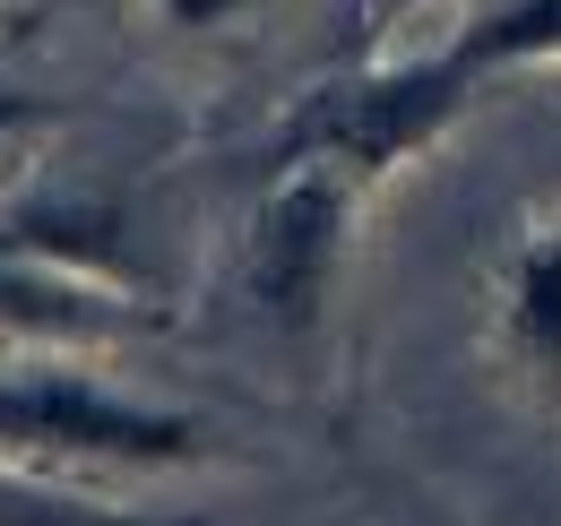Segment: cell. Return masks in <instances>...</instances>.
<instances>
[{
  "mask_svg": "<svg viewBox=\"0 0 561 526\" xmlns=\"http://www.w3.org/2000/svg\"><path fill=\"white\" fill-rule=\"evenodd\" d=\"M467 78L476 69L449 53V61H423V69H380V78L329 87L294 122V147L337 164V173H389V164H407L415 147H432L467 113Z\"/></svg>",
  "mask_w": 561,
  "mask_h": 526,
  "instance_id": "cell-1",
  "label": "cell"
},
{
  "mask_svg": "<svg viewBox=\"0 0 561 526\" xmlns=\"http://www.w3.org/2000/svg\"><path fill=\"white\" fill-rule=\"evenodd\" d=\"M0 449H61V458H191L199 432L182 414H147L130 397H104L87 380H0Z\"/></svg>",
  "mask_w": 561,
  "mask_h": 526,
  "instance_id": "cell-2",
  "label": "cell"
},
{
  "mask_svg": "<svg viewBox=\"0 0 561 526\" xmlns=\"http://www.w3.org/2000/svg\"><path fill=\"white\" fill-rule=\"evenodd\" d=\"M337 242H346V173L302 156L285 173L260 225H251V294L277 311L285 329H302L329 294V267H337Z\"/></svg>",
  "mask_w": 561,
  "mask_h": 526,
  "instance_id": "cell-3",
  "label": "cell"
},
{
  "mask_svg": "<svg viewBox=\"0 0 561 526\" xmlns=\"http://www.w3.org/2000/svg\"><path fill=\"white\" fill-rule=\"evenodd\" d=\"M510 345L536 371H561V225L536 233L510 267Z\"/></svg>",
  "mask_w": 561,
  "mask_h": 526,
  "instance_id": "cell-4",
  "label": "cell"
},
{
  "mask_svg": "<svg viewBox=\"0 0 561 526\" xmlns=\"http://www.w3.org/2000/svg\"><path fill=\"white\" fill-rule=\"evenodd\" d=\"M458 61L467 69H501V61H561V0H510L476 18L458 35Z\"/></svg>",
  "mask_w": 561,
  "mask_h": 526,
  "instance_id": "cell-5",
  "label": "cell"
},
{
  "mask_svg": "<svg viewBox=\"0 0 561 526\" xmlns=\"http://www.w3.org/2000/svg\"><path fill=\"white\" fill-rule=\"evenodd\" d=\"M233 9H251V0H164L173 26H216V18H233Z\"/></svg>",
  "mask_w": 561,
  "mask_h": 526,
  "instance_id": "cell-6",
  "label": "cell"
},
{
  "mask_svg": "<svg viewBox=\"0 0 561 526\" xmlns=\"http://www.w3.org/2000/svg\"><path fill=\"white\" fill-rule=\"evenodd\" d=\"M26 122H35V104H26V95H0V138L26 130Z\"/></svg>",
  "mask_w": 561,
  "mask_h": 526,
  "instance_id": "cell-7",
  "label": "cell"
},
{
  "mask_svg": "<svg viewBox=\"0 0 561 526\" xmlns=\"http://www.w3.org/2000/svg\"><path fill=\"white\" fill-rule=\"evenodd\" d=\"M389 9H407V0H389Z\"/></svg>",
  "mask_w": 561,
  "mask_h": 526,
  "instance_id": "cell-8",
  "label": "cell"
}]
</instances>
